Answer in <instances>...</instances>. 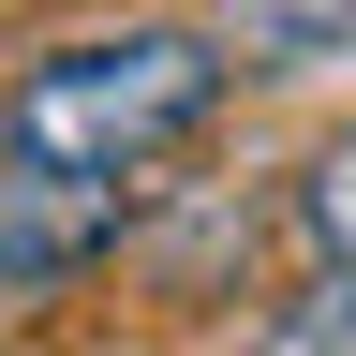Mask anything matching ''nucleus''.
Segmentation results:
<instances>
[{
    "label": "nucleus",
    "mask_w": 356,
    "mask_h": 356,
    "mask_svg": "<svg viewBox=\"0 0 356 356\" xmlns=\"http://www.w3.org/2000/svg\"><path fill=\"white\" fill-rule=\"evenodd\" d=\"M222 30L208 15H119V30H60L44 60L0 89V163H44V178H149L163 149H193L208 104H222Z\"/></svg>",
    "instance_id": "f257e3e1"
},
{
    "label": "nucleus",
    "mask_w": 356,
    "mask_h": 356,
    "mask_svg": "<svg viewBox=\"0 0 356 356\" xmlns=\"http://www.w3.org/2000/svg\"><path fill=\"white\" fill-rule=\"evenodd\" d=\"M119 222H134V193H119V178H44V163H0V312H30V297L89 282V267L119 252Z\"/></svg>",
    "instance_id": "f03ea898"
},
{
    "label": "nucleus",
    "mask_w": 356,
    "mask_h": 356,
    "mask_svg": "<svg viewBox=\"0 0 356 356\" xmlns=\"http://www.w3.org/2000/svg\"><path fill=\"white\" fill-rule=\"evenodd\" d=\"M238 74H341L356 60V0H208Z\"/></svg>",
    "instance_id": "7ed1b4c3"
},
{
    "label": "nucleus",
    "mask_w": 356,
    "mask_h": 356,
    "mask_svg": "<svg viewBox=\"0 0 356 356\" xmlns=\"http://www.w3.org/2000/svg\"><path fill=\"white\" fill-rule=\"evenodd\" d=\"M252 356H356V267H312V282L252 327Z\"/></svg>",
    "instance_id": "20e7f679"
},
{
    "label": "nucleus",
    "mask_w": 356,
    "mask_h": 356,
    "mask_svg": "<svg viewBox=\"0 0 356 356\" xmlns=\"http://www.w3.org/2000/svg\"><path fill=\"white\" fill-rule=\"evenodd\" d=\"M297 238H312V267H356V134L312 149V178H297Z\"/></svg>",
    "instance_id": "39448f33"
}]
</instances>
